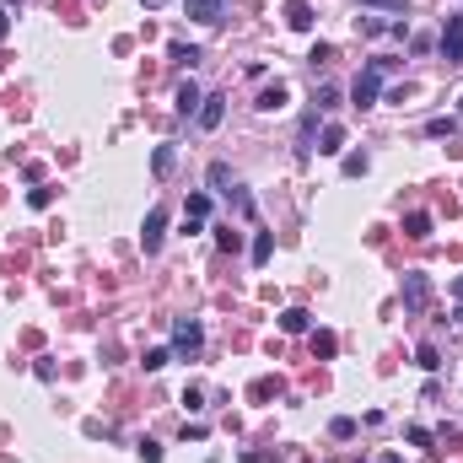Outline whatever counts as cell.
Instances as JSON below:
<instances>
[{"mask_svg": "<svg viewBox=\"0 0 463 463\" xmlns=\"http://www.w3.org/2000/svg\"><path fill=\"white\" fill-rule=\"evenodd\" d=\"M388 76H393V60H372V65H366V71L350 81V98H355V108H372Z\"/></svg>", "mask_w": 463, "mask_h": 463, "instance_id": "6da1fadb", "label": "cell"}, {"mask_svg": "<svg viewBox=\"0 0 463 463\" xmlns=\"http://www.w3.org/2000/svg\"><path fill=\"white\" fill-rule=\"evenodd\" d=\"M437 49H442V60H447V65H463V11L447 16V27H442V43H437Z\"/></svg>", "mask_w": 463, "mask_h": 463, "instance_id": "7a4b0ae2", "label": "cell"}, {"mask_svg": "<svg viewBox=\"0 0 463 463\" xmlns=\"http://www.w3.org/2000/svg\"><path fill=\"white\" fill-rule=\"evenodd\" d=\"M199 345H205V329H199L194 318H178V323H172V350L178 355H199Z\"/></svg>", "mask_w": 463, "mask_h": 463, "instance_id": "3957f363", "label": "cell"}, {"mask_svg": "<svg viewBox=\"0 0 463 463\" xmlns=\"http://www.w3.org/2000/svg\"><path fill=\"white\" fill-rule=\"evenodd\" d=\"M162 237H167V210L151 205V210H146V221H140V248H146V254H157Z\"/></svg>", "mask_w": 463, "mask_h": 463, "instance_id": "277c9868", "label": "cell"}, {"mask_svg": "<svg viewBox=\"0 0 463 463\" xmlns=\"http://www.w3.org/2000/svg\"><path fill=\"white\" fill-rule=\"evenodd\" d=\"M426 302H431V281L420 275V269H410V275H404V307H410V313H420Z\"/></svg>", "mask_w": 463, "mask_h": 463, "instance_id": "5b68a950", "label": "cell"}, {"mask_svg": "<svg viewBox=\"0 0 463 463\" xmlns=\"http://www.w3.org/2000/svg\"><path fill=\"white\" fill-rule=\"evenodd\" d=\"M199 130H221V119H227V98L221 92H205V103H199Z\"/></svg>", "mask_w": 463, "mask_h": 463, "instance_id": "8992f818", "label": "cell"}, {"mask_svg": "<svg viewBox=\"0 0 463 463\" xmlns=\"http://www.w3.org/2000/svg\"><path fill=\"white\" fill-rule=\"evenodd\" d=\"M286 103H291V92H286V81H269L264 92L254 98V108H259V113H281Z\"/></svg>", "mask_w": 463, "mask_h": 463, "instance_id": "52a82bcc", "label": "cell"}, {"mask_svg": "<svg viewBox=\"0 0 463 463\" xmlns=\"http://www.w3.org/2000/svg\"><path fill=\"white\" fill-rule=\"evenodd\" d=\"M183 11L194 16V22L216 27V22H221V11H227V0H183Z\"/></svg>", "mask_w": 463, "mask_h": 463, "instance_id": "ba28073f", "label": "cell"}, {"mask_svg": "<svg viewBox=\"0 0 463 463\" xmlns=\"http://www.w3.org/2000/svg\"><path fill=\"white\" fill-rule=\"evenodd\" d=\"M199 103H205V92H199L194 81H183V86H178V98H172V108H178L183 119H194V113H199Z\"/></svg>", "mask_w": 463, "mask_h": 463, "instance_id": "9c48e42d", "label": "cell"}, {"mask_svg": "<svg viewBox=\"0 0 463 463\" xmlns=\"http://www.w3.org/2000/svg\"><path fill=\"white\" fill-rule=\"evenodd\" d=\"M286 27H291V33H307V27H313V6H307V0H286Z\"/></svg>", "mask_w": 463, "mask_h": 463, "instance_id": "30bf717a", "label": "cell"}, {"mask_svg": "<svg viewBox=\"0 0 463 463\" xmlns=\"http://www.w3.org/2000/svg\"><path fill=\"white\" fill-rule=\"evenodd\" d=\"M318 157H340V151H345V130H340V124H329V130H323V135H318Z\"/></svg>", "mask_w": 463, "mask_h": 463, "instance_id": "8fae6325", "label": "cell"}, {"mask_svg": "<svg viewBox=\"0 0 463 463\" xmlns=\"http://www.w3.org/2000/svg\"><path fill=\"white\" fill-rule=\"evenodd\" d=\"M205 178H210V189H216V194H232V189H237V178H232V167H227V162H210V172H205Z\"/></svg>", "mask_w": 463, "mask_h": 463, "instance_id": "7c38bea8", "label": "cell"}, {"mask_svg": "<svg viewBox=\"0 0 463 463\" xmlns=\"http://www.w3.org/2000/svg\"><path fill=\"white\" fill-rule=\"evenodd\" d=\"M307 323H313V313H302V307H286V313H281L286 334H307Z\"/></svg>", "mask_w": 463, "mask_h": 463, "instance_id": "4fadbf2b", "label": "cell"}, {"mask_svg": "<svg viewBox=\"0 0 463 463\" xmlns=\"http://www.w3.org/2000/svg\"><path fill=\"white\" fill-rule=\"evenodd\" d=\"M404 237H431V216L426 210H410V216H404Z\"/></svg>", "mask_w": 463, "mask_h": 463, "instance_id": "5bb4252c", "label": "cell"}, {"mask_svg": "<svg viewBox=\"0 0 463 463\" xmlns=\"http://www.w3.org/2000/svg\"><path fill=\"white\" fill-rule=\"evenodd\" d=\"M172 162H178V151H172V146H157V151H151V172H157V178H167Z\"/></svg>", "mask_w": 463, "mask_h": 463, "instance_id": "9a60e30c", "label": "cell"}, {"mask_svg": "<svg viewBox=\"0 0 463 463\" xmlns=\"http://www.w3.org/2000/svg\"><path fill=\"white\" fill-rule=\"evenodd\" d=\"M269 254H275V237L259 232V237H254V264H269Z\"/></svg>", "mask_w": 463, "mask_h": 463, "instance_id": "2e32d148", "label": "cell"}, {"mask_svg": "<svg viewBox=\"0 0 463 463\" xmlns=\"http://www.w3.org/2000/svg\"><path fill=\"white\" fill-rule=\"evenodd\" d=\"M426 135L442 140V135H458V119H426Z\"/></svg>", "mask_w": 463, "mask_h": 463, "instance_id": "e0dca14e", "label": "cell"}, {"mask_svg": "<svg viewBox=\"0 0 463 463\" xmlns=\"http://www.w3.org/2000/svg\"><path fill=\"white\" fill-rule=\"evenodd\" d=\"M172 60H178V65H199L205 54H199L194 43H172Z\"/></svg>", "mask_w": 463, "mask_h": 463, "instance_id": "ac0fdd59", "label": "cell"}, {"mask_svg": "<svg viewBox=\"0 0 463 463\" xmlns=\"http://www.w3.org/2000/svg\"><path fill=\"white\" fill-rule=\"evenodd\" d=\"M415 361L426 366V372H437V366H442V350H437V345H420V350H415Z\"/></svg>", "mask_w": 463, "mask_h": 463, "instance_id": "d6986e66", "label": "cell"}, {"mask_svg": "<svg viewBox=\"0 0 463 463\" xmlns=\"http://www.w3.org/2000/svg\"><path fill=\"white\" fill-rule=\"evenodd\" d=\"M329 437H334V442H350V437H355V420H350V415H340V420L329 426Z\"/></svg>", "mask_w": 463, "mask_h": 463, "instance_id": "ffe728a7", "label": "cell"}, {"mask_svg": "<svg viewBox=\"0 0 463 463\" xmlns=\"http://www.w3.org/2000/svg\"><path fill=\"white\" fill-rule=\"evenodd\" d=\"M183 210H189L194 221H205L210 216V194H189V205H183Z\"/></svg>", "mask_w": 463, "mask_h": 463, "instance_id": "44dd1931", "label": "cell"}, {"mask_svg": "<svg viewBox=\"0 0 463 463\" xmlns=\"http://www.w3.org/2000/svg\"><path fill=\"white\" fill-rule=\"evenodd\" d=\"M216 243L227 248V254H237V248H243V232H232V227H221V232H216Z\"/></svg>", "mask_w": 463, "mask_h": 463, "instance_id": "7402d4cb", "label": "cell"}, {"mask_svg": "<svg viewBox=\"0 0 463 463\" xmlns=\"http://www.w3.org/2000/svg\"><path fill=\"white\" fill-rule=\"evenodd\" d=\"M313 350H318V355H334V350H340V340L323 329V334H313Z\"/></svg>", "mask_w": 463, "mask_h": 463, "instance_id": "603a6c76", "label": "cell"}, {"mask_svg": "<svg viewBox=\"0 0 463 463\" xmlns=\"http://www.w3.org/2000/svg\"><path fill=\"white\" fill-rule=\"evenodd\" d=\"M27 205H33V210H49V205H54V189H33V194H27Z\"/></svg>", "mask_w": 463, "mask_h": 463, "instance_id": "cb8c5ba5", "label": "cell"}, {"mask_svg": "<svg viewBox=\"0 0 463 463\" xmlns=\"http://www.w3.org/2000/svg\"><path fill=\"white\" fill-rule=\"evenodd\" d=\"M366 172V151H355V157H345V178H361Z\"/></svg>", "mask_w": 463, "mask_h": 463, "instance_id": "d4e9b609", "label": "cell"}, {"mask_svg": "<svg viewBox=\"0 0 463 463\" xmlns=\"http://www.w3.org/2000/svg\"><path fill=\"white\" fill-rule=\"evenodd\" d=\"M313 103H318V108H334V103H340V86H318Z\"/></svg>", "mask_w": 463, "mask_h": 463, "instance_id": "484cf974", "label": "cell"}, {"mask_svg": "<svg viewBox=\"0 0 463 463\" xmlns=\"http://www.w3.org/2000/svg\"><path fill=\"white\" fill-rule=\"evenodd\" d=\"M172 361V350H146V372H162Z\"/></svg>", "mask_w": 463, "mask_h": 463, "instance_id": "4316f807", "label": "cell"}, {"mask_svg": "<svg viewBox=\"0 0 463 463\" xmlns=\"http://www.w3.org/2000/svg\"><path fill=\"white\" fill-rule=\"evenodd\" d=\"M404 437H410V447H431V431H426V426H410Z\"/></svg>", "mask_w": 463, "mask_h": 463, "instance_id": "83f0119b", "label": "cell"}, {"mask_svg": "<svg viewBox=\"0 0 463 463\" xmlns=\"http://www.w3.org/2000/svg\"><path fill=\"white\" fill-rule=\"evenodd\" d=\"M135 452H140V458H146V463H162V447H157V442H140V447H135Z\"/></svg>", "mask_w": 463, "mask_h": 463, "instance_id": "f1b7e54d", "label": "cell"}, {"mask_svg": "<svg viewBox=\"0 0 463 463\" xmlns=\"http://www.w3.org/2000/svg\"><path fill=\"white\" fill-rule=\"evenodd\" d=\"M361 6H378V11H404V0H361Z\"/></svg>", "mask_w": 463, "mask_h": 463, "instance_id": "f546056e", "label": "cell"}, {"mask_svg": "<svg viewBox=\"0 0 463 463\" xmlns=\"http://www.w3.org/2000/svg\"><path fill=\"white\" fill-rule=\"evenodd\" d=\"M11 33V11H6V6H0V38Z\"/></svg>", "mask_w": 463, "mask_h": 463, "instance_id": "4dcf8cb0", "label": "cell"}, {"mask_svg": "<svg viewBox=\"0 0 463 463\" xmlns=\"http://www.w3.org/2000/svg\"><path fill=\"white\" fill-rule=\"evenodd\" d=\"M452 302H463V275H458V281H452Z\"/></svg>", "mask_w": 463, "mask_h": 463, "instance_id": "1f68e13d", "label": "cell"}, {"mask_svg": "<svg viewBox=\"0 0 463 463\" xmlns=\"http://www.w3.org/2000/svg\"><path fill=\"white\" fill-rule=\"evenodd\" d=\"M140 6H146V11H157V6H162V0H140Z\"/></svg>", "mask_w": 463, "mask_h": 463, "instance_id": "d6a6232c", "label": "cell"}, {"mask_svg": "<svg viewBox=\"0 0 463 463\" xmlns=\"http://www.w3.org/2000/svg\"><path fill=\"white\" fill-rule=\"evenodd\" d=\"M0 6H11V0H0Z\"/></svg>", "mask_w": 463, "mask_h": 463, "instance_id": "836d02e7", "label": "cell"}]
</instances>
